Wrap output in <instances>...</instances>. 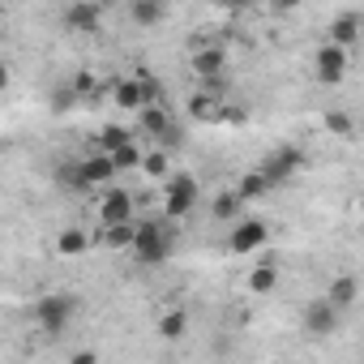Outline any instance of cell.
<instances>
[{"instance_id":"8992f818","label":"cell","mask_w":364,"mask_h":364,"mask_svg":"<svg viewBox=\"0 0 364 364\" xmlns=\"http://www.w3.org/2000/svg\"><path fill=\"white\" fill-rule=\"evenodd\" d=\"M189 69L198 82H219L228 77V48L223 43H198L193 56H189Z\"/></svg>"},{"instance_id":"2e32d148","label":"cell","mask_w":364,"mask_h":364,"mask_svg":"<svg viewBox=\"0 0 364 364\" xmlns=\"http://www.w3.org/2000/svg\"><path fill=\"white\" fill-rule=\"evenodd\" d=\"M154 330H159L163 343H180V338L189 334V309H163L159 321H154Z\"/></svg>"},{"instance_id":"44dd1931","label":"cell","mask_w":364,"mask_h":364,"mask_svg":"<svg viewBox=\"0 0 364 364\" xmlns=\"http://www.w3.org/2000/svg\"><path fill=\"white\" fill-rule=\"evenodd\" d=\"M210 219H219V223H236V219H245V202H240L232 189H223V193H215V202H210Z\"/></svg>"},{"instance_id":"83f0119b","label":"cell","mask_w":364,"mask_h":364,"mask_svg":"<svg viewBox=\"0 0 364 364\" xmlns=\"http://www.w3.org/2000/svg\"><path fill=\"white\" fill-rule=\"evenodd\" d=\"M326 129H330L334 137H347V141L355 137V120H351L343 107H330V112H326Z\"/></svg>"},{"instance_id":"d4e9b609","label":"cell","mask_w":364,"mask_h":364,"mask_svg":"<svg viewBox=\"0 0 364 364\" xmlns=\"http://www.w3.org/2000/svg\"><path fill=\"white\" fill-rule=\"evenodd\" d=\"M137 171H146L150 180H167V171H171V154L154 146L150 154H141V167H137Z\"/></svg>"},{"instance_id":"30bf717a","label":"cell","mask_w":364,"mask_h":364,"mask_svg":"<svg viewBox=\"0 0 364 364\" xmlns=\"http://www.w3.org/2000/svg\"><path fill=\"white\" fill-rule=\"evenodd\" d=\"M347 52H338V48H330V43H321L317 48V56H313V73H317V82H326V86H338L343 77H347Z\"/></svg>"},{"instance_id":"277c9868","label":"cell","mask_w":364,"mask_h":364,"mask_svg":"<svg viewBox=\"0 0 364 364\" xmlns=\"http://www.w3.org/2000/svg\"><path fill=\"white\" fill-rule=\"evenodd\" d=\"M73 317H77V300L65 296V291H52V296H39V300H35V321H39V330L52 334V338H60Z\"/></svg>"},{"instance_id":"6da1fadb","label":"cell","mask_w":364,"mask_h":364,"mask_svg":"<svg viewBox=\"0 0 364 364\" xmlns=\"http://www.w3.org/2000/svg\"><path fill=\"white\" fill-rule=\"evenodd\" d=\"M171 249H176L171 223H167V219H146V223H137L133 249H129V253H133L141 266H163V262L171 257Z\"/></svg>"},{"instance_id":"484cf974","label":"cell","mask_w":364,"mask_h":364,"mask_svg":"<svg viewBox=\"0 0 364 364\" xmlns=\"http://www.w3.org/2000/svg\"><path fill=\"white\" fill-rule=\"evenodd\" d=\"M124 141H133V133H129L124 124H103V129H99V154H112V150H120Z\"/></svg>"},{"instance_id":"9c48e42d","label":"cell","mask_w":364,"mask_h":364,"mask_svg":"<svg viewBox=\"0 0 364 364\" xmlns=\"http://www.w3.org/2000/svg\"><path fill=\"white\" fill-rule=\"evenodd\" d=\"M60 22H65V31H73V35H99V26H103V5H95V0H73V5L60 9Z\"/></svg>"},{"instance_id":"ac0fdd59","label":"cell","mask_w":364,"mask_h":364,"mask_svg":"<svg viewBox=\"0 0 364 364\" xmlns=\"http://www.w3.org/2000/svg\"><path fill=\"white\" fill-rule=\"evenodd\" d=\"M133 232H137V223L99 228V232H90V245H99V249H133Z\"/></svg>"},{"instance_id":"ffe728a7","label":"cell","mask_w":364,"mask_h":364,"mask_svg":"<svg viewBox=\"0 0 364 364\" xmlns=\"http://www.w3.org/2000/svg\"><path fill=\"white\" fill-rule=\"evenodd\" d=\"M112 103H116L120 112H141V86H137V77L112 82Z\"/></svg>"},{"instance_id":"d6a6232c","label":"cell","mask_w":364,"mask_h":364,"mask_svg":"<svg viewBox=\"0 0 364 364\" xmlns=\"http://www.w3.org/2000/svg\"><path fill=\"white\" fill-rule=\"evenodd\" d=\"M5 90H9V65L0 60V95H5Z\"/></svg>"},{"instance_id":"9a60e30c","label":"cell","mask_w":364,"mask_h":364,"mask_svg":"<svg viewBox=\"0 0 364 364\" xmlns=\"http://www.w3.org/2000/svg\"><path fill=\"white\" fill-rule=\"evenodd\" d=\"M355 300H360L355 274H334V279H330V291H326V304L338 309V313H347V309H355Z\"/></svg>"},{"instance_id":"f546056e","label":"cell","mask_w":364,"mask_h":364,"mask_svg":"<svg viewBox=\"0 0 364 364\" xmlns=\"http://www.w3.org/2000/svg\"><path fill=\"white\" fill-rule=\"evenodd\" d=\"M56 185H65V189H73V193H86L77 163H60V167H56Z\"/></svg>"},{"instance_id":"4316f807","label":"cell","mask_w":364,"mask_h":364,"mask_svg":"<svg viewBox=\"0 0 364 364\" xmlns=\"http://www.w3.org/2000/svg\"><path fill=\"white\" fill-rule=\"evenodd\" d=\"M107 159H112V167H116V171H137V167H141V150H137V141H124V146H120V150H112Z\"/></svg>"},{"instance_id":"cb8c5ba5","label":"cell","mask_w":364,"mask_h":364,"mask_svg":"<svg viewBox=\"0 0 364 364\" xmlns=\"http://www.w3.org/2000/svg\"><path fill=\"white\" fill-rule=\"evenodd\" d=\"M279 287V266L274 262H262L253 274H249V291H257V296H270Z\"/></svg>"},{"instance_id":"3957f363","label":"cell","mask_w":364,"mask_h":364,"mask_svg":"<svg viewBox=\"0 0 364 364\" xmlns=\"http://www.w3.org/2000/svg\"><path fill=\"white\" fill-rule=\"evenodd\" d=\"M304 163H309V154L300 150V146H274L262 163H257V171H262V180L270 189H283V185H291V180L304 171Z\"/></svg>"},{"instance_id":"4dcf8cb0","label":"cell","mask_w":364,"mask_h":364,"mask_svg":"<svg viewBox=\"0 0 364 364\" xmlns=\"http://www.w3.org/2000/svg\"><path fill=\"white\" fill-rule=\"evenodd\" d=\"M249 120V112L245 107H236V103H223V116H219V124H245Z\"/></svg>"},{"instance_id":"f1b7e54d","label":"cell","mask_w":364,"mask_h":364,"mask_svg":"<svg viewBox=\"0 0 364 364\" xmlns=\"http://www.w3.org/2000/svg\"><path fill=\"white\" fill-rule=\"evenodd\" d=\"M56 116H65V112H73V107H82L77 103V95H73V86L69 82H60V86H52V103H48Z\"/></svg>"},{"instance_id":"8fae6325","label":"cell","mask_w":364,"mask_h":364,"mask_svg":"<svg viewBox=\"0 0 364 364\" xmlns=\"http://www.w3.org/2000/svg\"><path fill=\"white\" fill-rule=\"evenodd\" d=\"M223 103H228V95H215V90L198 86V90L189 95V116H193L198 124H219V116H223Z\"/></svg>"},{"instance_id":"e0dca14e","label":"cell","mask_w":364,"mask_h":364,"mask_svg":"<svg viewBox=\"0 0 364 364\" xmlns=\"http://www.w3.org/2000/svg\"><path fill=\"white\" fill-rule=\"evenodd\" d=\"M232 193H236L245 206H253V202H262V198H266V193H274V189L266 185V180H262V171L253 167V171H240V180L232 185Z\"/></svg>"},{"instance_id":"5b68a950","label":"cell","mask_w":364,"mask_h":364,"mask_svg":"<svg viewBox=\"0 0 364 364\" xmlns=\"http://www.w3.org/2000/svg\"><path fill=\"white\" fill-rule=\"evenodd\" d=\"M266 240H270L266 219H236L232 232H228V253L232 257H245V253H257Z\"/></svg>"},{"instance_id":"1f68e13d","label":"cell","mask_w":364,"mask_h":364,"mask_svg":"<svg viewBox=\"0 0 364 364\" xmlns=\"http://www.w3.org/2000/svg\"><path fill=\"white\" fill-rule=\"evenodd\" d=\"M69 364H99V355H95V351H73Z\"/></svg>"},{"instance_id":"ba28073f","label":"cell","mask_w":364,"mask_h":364,"mask_svg":"<svg viewBox=\"0 0 364 364\" xmlns=\"http://www.w3.org/2000/svg\"><path fill=\"white\" fill-rule=\"evenodd\" d=\"M300 321H304V334H313V338H330V334L343 326V313H338V309H330V304H326V296H317V300H309V304H304Z\"/></svg>"},{"instance_id":"7a4b0ae2","label":"cell","mask_w":364,"mask_h":364,"mask_svg":"<svg viewBox=\"0 0 364 364\" xmlns=\"http://www.w3.org/2000/svg\"><path fill=\"white\" fill-rule=\"evenodd\" d=\"M198 198H202L198 176H189V171L167 176V185H163V219H167V223L189 219V215H193V206H198Z\"/></svg>"},{"instance_id":"603a6c76","label":"cell","mask_w":364,"mask_h":364,"mask_svg":"<svg viewBox=\"0 0 364 364\" xmlns=\"http://www.w3.org/2000/svg\"><path fill=\"white\" fill-rule=\"evenodd\" d=\"M86 249H90V232H82V228H65L56 236V253L60 257H82Z\"/></svg>"},{"instance_id":"4fadbf2b","label":"cell","mask_w":364,"mask_h":364,"mask_svg":"<svg viewBox=\"0 0 364 364\" xmlns=\"http://www.w3.org/2000/svg\"><path fill=\"white\" fill-rule=\"evenodd\" d=\"M360 31H364V18L355 14V9H347V14H338V18H330V48H338V52H347L355 39H360Z\"/></svg>"},{"instance_id":"5bb4252c","label":"cell","mask_w":364,"mask_h":364,"mask_svg":"<svg viewBox=\"0 0 364 364\" xmlns=\"http://www.w3.org/2000/svg\"><path fill=\"white\" fill-rule=\"evenodd\" d=\"M171 129H176V120H171L167 103H163V107H141V112H137V133H146V137L163 141Z\"/></svg>"},{"instance_id":"d6986e66","label":"cell","mask_w":364,"mask_h":364,"mask_svg":"<svg viewBox=\"0 0 364 364\" xmlns=\"http://www.w3.org/2000/svg\"><path fill=\"white\" fill-rule=\"evenodd\" d=\"M129 22H137V26H159L163 18H167V5L163 0H129Z\"/></svg>"},{"instance_id":"836d02e7","label":"cell","mask_w":364,"mask_h":364,"mask_svg":"<svg viewBox=\"0 0 364 364\" xmlns=\"http://www.w3.org/2000/svg\"><path fill=\"white\" fill-rule=\"evenodd\" d=\"M5 150H9V141H5V137H0V159H5Z\"/></svg>"},{"instance_id":"52a82bcc","label":"cell","mask_w":364,"mask_h":364,"mask_svg":"<svg viewBox=\"0 0 364 364\" xmlns=\"http://www.w3.org/2000/svg\"><path fill=\"white\" fill-rule=\"evenodd\" d=\"M133 210H137V193L129 189H107L103 202H99V228H116V223H133Z\"/></svg>"},{"instance_id":"7c38bea8","label":"cell","mask_w":364,"mask_h":364,"mask_svg":"<svg viewBox=\"0 0 364 364\" xmlns=\"http://www.w3.org/2000/svg\"><path fill=\"white\" fill-rule=\"evenodd\" d=\"M77 171H82V185H86V193L90 189H99V185H112L116 180V167H112V159L107 154H86V159H77Z\"/></svg>"},{"instance_id":"7402d4cb","label":"cell","mask_w":364,"mask_h":364,"mask_svg":"<svg viewBox=\"0 0 364 364\" xmlns=\"http://www.w3.org/2000/svg\"><path fill=\"white\" fill-rule=\"evenodd\" d=\"M137 77V86H141V107H163V99H167V86L150 73V69H137L133 73Z\"/></svg>"}]
</instances>
